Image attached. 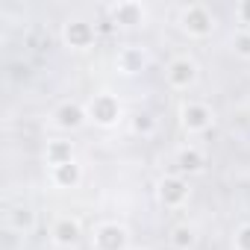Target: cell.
I'll use <instances>...</instances> for the list:
<instances>
[{
	"instance_id": "6da1fadb",
	"label": "cell",
	"mask_w": 250,
	"mask_h": 250,
	"mask_svg": "<svg viewBox=\"0 0 250 250\" xmlns=\"http://www.w3.org/2000/svg\"><path fill=\"white\" fill-rule=\"evenodd\" d=\"M85 112H88V121L97 124V127H103V130L115 127V124L121 121V115H124L121 100H118L115 94H109V91H97V94H91V100L85 103Z\"/></svg>"
},
{
	"instance_id": "7a4b0ae2",
	"label": "cell",
	"mask_w": 250,
	"mask_h": 250,
	"mask_svg": "<svg viewBox=\"0 0 250 250\" xmlns=\"http://www.w3.org/2000/svg\"><path fill=\"white\" fill-rule=\"evenodd\" d=\"M180 30L191 39H206L215 33V15L203 3H188L180 12Z\"/></svg>"
},
{
	"instance_id": "3957f363",
	"label": "cell",
	"mask_w": 250,
	"mask_h": 250,
	"mask_svg": "<svg viewBox=\"0 0 250 250\" xmlns=\"http://www.w3.org/2000/svg\"><path fill=\"white\" fill-rule=\"evenodd\" d=\"M62 42L71 50H88L97 42V27L88 24L85 18H68L62 24Z\"/></svg>"
},
{
	"instance_id": "277c9868",
	"label": "cell",
	"mask_w": 250,
	"mask_h": 250,
	"mask_svg": "<svg viewBox=\"0 0 250 250\" xmlns=\"http://www.w3.org/2000/svg\"><path fill=\"white\" fill-rule=\"evenodd\" d=\"M127 244H130L127 227H121L115 221H106V224L94 227V235H91V247L94 250H127Z\"/></svg>"
},
{
	"instance_id": "5b68a950",
	"label": "cell",
	"mask_w": 250,
	"mask_h": 250,
	"mask_svg": "<svg viewBox=\"0 0 250 250\" xmlns=\"http://www.w3.org/2000/svg\"><path fill=\"white\" fill-rule=\"evenodd\" d=\"M180 124H183L186 133H206L212 124H215V112L206 103L188 100V103L180 106Z\"/></svg>"
},
{
	"instance_id": "8992f818",
	"label": "cell",
	"mask_w": 250,
	"mask_h": 250,
	"mask_svg": "<svg viewBox=\"0 0 250 250\" xmlns=\"http://www.w3.org/2000/svg\"><path fill=\"white\" fill-rule=\"evenodd\" d=\"M165 80H168V85L177 88V91L191 88V85L197 83V62L188 59V56H177V59H171L168 68H165Z\"/></svg>"
},
{
	"instance_id": "52a82bcc",
	"label": "cell",
	"mask_w": 250,
	"mask_h": 250,
	"mask_svg": "<svg viewBox=\"0 0 250 250\" xmlns=\"http://www.w3.org/2000/svg\"><path fill=\"white\" fill-rule=\"evenodd\" d=\"M188 194H191L188 183H186L183 177H177V174H174V177H162L159 186H156V197H159V203H162L165 209H180V206H186Z\"/></svg>"
},
{
	"instance_id": "ba28073f",
	"label": "cell",
	"mask_w": 250,
	"mask_h": 250,
	"mask_svg": "<svg viewBox=\"0 0 250 250\" xmlns=\"http://www.w3.org/2000/svg\"><path fill=\"white\" fill-rule=\"evenodd\" d=\"M50 121H53L56 130L74 133V130H80L83 124L88 121V112H85V106H80V103H74V100H65V103H59V106L53 109Z\"/></svg>"
},
{
	"instance_id": "9c48e42d",
	"label": "cell",
	"mask_w": 250,
	"mask_h": 250,
	"mask_svg": "<svg viewBox=\"0 0 250 250\" xmlns=\"http://www.w3.org/2000/svg\"><path fill=\"white\" fill-rule=\"evenodd\" d=\"M109 18L118 27H139V24H145L147 9L142 3H136V0H118V3L109 6Z\"/></svg>"
},
{
	"instance_id": "30bf717a",
	"label": "cell",
	"mask_w": 250,
	"mask_h": 250,
	"mask_svg": "<svg viewBox=\"0 0 250 250\" xmlns=\"http://www.w3.org/2000/svg\"><path fill=\"white\" fill-rule=\"evenodd\" d=\"M115 68H118V74H124V77L142 74V71L147 68V53H145V47H136V44L121 47L118 56H115Z\"/></svg>"
},
{
	"instance_id": "8fae6325",
	"label": "cell",
	"mask_w": 250,
	"mask_h": 250,
	"mask_svg": "<svg viewBox=\"0 0 250 250\" xmlns=\"http://www.w3.org/2000/svg\"><path fill=\"white\" fill-rule=\"evenodd\" d=\"M80 238H83V227H80L77 218H59V221H53V227H50V241H53L56 247H77Z\"/></svg>"
},
{
	"instance_id": "7c38bea8",
	"label": "cell",
	"mask_w": 250,
	"mask_h": 250,
	"mask_svg": "<svg viewBox=\"0 0 250 250\" xmlns=\"http://www.w3.org/2000/svg\"><path fill=\"white\" fill-rule=\"evenodd\" d=\"M6 227L12 232H21V235H30L36 229V209L27 206V203H18L6 212Z\"/></svg>"
},
{
	"instance_id": "4fadbf2b",
	"label": "cell",
	"mask_w": 250,
	"mask_h": 250,
	"mask_svg": "<svg viewBox=\"0 0 250 250\" xmlns=\"http://www.w3.org/2000/svg\"><path fill=\"white\" fill-rule=\"evenodd\" d=\"M174 162H177L180 174H200V171L206 168V156H203V150H200V147H194V145L180 147Z\"/></svg>"
},
{
	"instance_id": "5bb4252c",
	"label": "cell",
	"mask_w": 250,
	"mask_h": 250,
	"mask_svg": "<svg viewBox=\"0 0 250 250\" xmlns=\"http://www.w3.org/2000/svg\"><path fill=\"white\" fill-rule=\"evenodd\" d=\"M50 180L56 188H77L83 183V168L80 162H68V165H59V168H50Z\"/></svg>"
},
{
	"instance_id": "9a60e30c",
	"label": "cell",
	"mask_w": 250,
	"mask_h": 250,
	"mask_svg": "<svg viewBox=\"0 0 250 250\" xmlns=\"http://www.w3.org/2000/svg\"><path fill=\"white\" fill-rule=\"evenodd\" d=\"M44 162H47L50 168H59V165L74 162V145L65 142V139H53V142H47V147H44Z\"/></svg>"
},
{
	"instance_id": "2e32d148",
	"label": "cell",
	"mask_w": 250,
	"mask_h": 250,
	"mask_svg": "<svg viewBox=\"0 0 250 250\" xmlns=\"http://www.w3.org/2000/svg\"><path fill=\"white\" fill-rule=\"evenodd\" d=\"M194 244H197V232H194L188 224H180V227L171 229V247H177V250H191Z\"/></svg>"
},
{
	"instance_id": "e0dca14e",
	"label": "cell",
	"mask_w": 250,
	"mask_h": 250,
	"mask_svg": "<svg viewBox=\"0 0 250 250\" xmlns=\"http://www.w3.org/2000/svg\"><path fill=\"white\" fill-rule=\"evenodd\" d=\"M130 130L136 133V136H153L156 133V118L150 115V112H136L133 118H130Z\"/></svg>"
},
{
	"instance_id": "ac0fdd59",
	"label": "cell",
	"mask_w": 250,
	"mask_h": 250,
	"mask_svg": "<svg viewBox=\"0 0 250 250\" xmlns=\"http://www.w3.org/2000/svg\"><path fill=\"white\" fill-rule=\"evenodd\" d=\"M232 50L244 59H250V30H238L232 36Z\"/></svg>"
},
{
	"instance_id": "d6986e66",
	"label": "cell",
	"mask_w": 250,
	"mask_h": 250,
	"mask_svg": "<svg viewBox=\"0 0 250 250\" xmlns=\"http://www.w3.org/2000/svg\"><path fill=\"white\" fill-rule=\"evenodd\" d=\"M232 247L235 250H250V224H241L232 235Z\"/></svg>"
},
{
	"instance_id": "ffe728a7",
	"label": "cell",
	"mask_w": 250,
	"mask_h": 250,
	"mask_svg": "<svg viewBox=\"0 0 250 250\" xmlns=\"http://www.w3.org/2000/svg\"><path fill=\"white\" fill-rule=\"evenodd\" d=\"M235 18L244 24V30H250V0H241L235 6Z\"/></svg>"
}]
</instances>
